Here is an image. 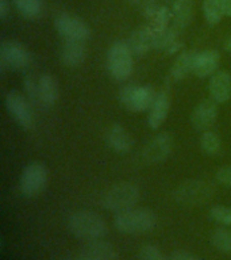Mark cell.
<instances>
[{
	"label": "cell",
	"mask_w": 231,
	"mask_h": 260,
	"mask_svg": "<svg viewBox=\"0 0 231 260\" xmlns=\"http://www.w3.org/2000/svg\"><path fill=\"white\" fill-rule=\"evenodd\" d=\"M113 223L118 231L126 235L146 233L156 228L157 215L149 209H130L118 213Z\"/></svg>",
	"instance_id": "cell-1"
},
{
	"label": "cell",
	"mask_w": 231,
	"mask_h": 260,
	"mask_svg": "<svg viewBox=\"0 0 231 260\" xmlns=\"http://www.w3.org/2000/svg\"><path fill=\"white\" fill-rule=\"evenodd\" d=\"M69 231L76 237L85 240L101 239L107 232L105 221L100 215L88 210H80L73 213L68 221Z\"/></svg>",
	"instance_id": "cell-2"
},
{
	"label": "cell",
	"mask_w": 231,
	"mask_h": 260,
	"mask_svg": "<svg viewBox=\"0 0 231 260\" xmlns=\"http://www.w3.org/2000/svg\"><path fill=\"white\" fill-rule=\"evenodd\" d=\"M107 69L117 81L127 80L133 73V53L125 41H117L107 52Z\"/></svg>",
	"instance_id": "cell-3"
},
{
	"label": "cell",
	"mask_w": 231,
	"mask_h": 260,
	"mask_svg": "<svg viewBox=\"0 0 231 260\" xmlns=\"http://www.w3.org/2000/svg\"><path fill=\"white\" fill-rule=\"evenodd\" d=\"M141 192L133 183H119L107 191L103 198V206L107 210L122 213V211L134 209L139 201Z\"/></svg>",
	"instance_id": "cell-4"
},
{
	"label": "cell",
	"mask_w": 231,
	"mask_h": 260,
	"mask_svg": "<svg viewBox=\"0 0 231 260\" xmlns=\"http://www.w3.org/2000/svg\"><path fill=\"white\" fill-rule=\"evenodd\" d=\"M156 98L157 93L150 85H127L119 92L122 105L134 113H142L151 109Z\"/></svg>",
	"instance_id": "cell-5"
},
{
	"label": "cell",
	"mask_w": 231,
	"mask_h": 260,
	"mask_svg": "<svg viewBox=\"0 0 231 260\" xmlns=\"http://www.w3.org/2000/svg\"><path fill=\"white\" fill-rule=\"evenodd\" d=\"M212 194H214V188L210 183L192 179V180L181 183L174 190L173 198L181 205L198 206V205L207 202L212 197Z\"/></svg>",
	"instance_id": "cell-6"
},
{
	"label": "cell",
	"mask_w": 231,
	"mask_h": 260,
	"mask_svg": "<svg viewBox=\"0 0 231 260\" xmlns=\"http://www.w3.org/2000/svg\"><path fill=\"white\" fill-rule=\"evenodd\" d=\"M54 27L65 41L85 42L91 37V28L88 24L72 14H60L54 19Z\"/></svg>",
	"instance_id": "cell-7"
},
{
	"label": "cell",
	"mask_w": 231,
	"mask_h": 260,
	"mask_svg": "<svg viewBox=\"0 0 231 260\" xmlns=\"http://www.w3.org/2000/svg\"><path fill=\"white\" fill-rule=\"evenodd\" d=\"M48 183V170L41 162L28 164L20 176L19 187L26 197H35L44 191Z\"/></svg>",
	"instance_id": "cell-8"
},
{
	"label": "cell",
	"mask_w": 231,
	"mask_h": 260,
	"mask_svg": "<svg viewBox=\"0 0 231 260\" xmlns=\"http://www.w3.org/2000/svg\"><path fill=\"white\" fill-rule=\"evenodd\" d=\"M0 61H2V72L6 65L15 69H23L31 62V56L27 52V49L23 48L19 42L7 41L0 46Z\"/></svg>",
	"instance_id": "cell-9"
},
{
	"label": "cell",
	"mask_w": 231,
	"mask_h": 260,
	"mask_svg": "<svg viewBox=\"0 0 231 260\" xmlns=\"http://www.w3.org/2000/svg\"><path fill=\"white\" fill-rule=\"evenodd\" d=\"M173 149V138L168 133H160L147 142L143 149V158L149 164L165 161Z\"/></svg>",
	"instance_id": "cell-10"
},
{
	"label": "cell",
	"mask_w": 231,
	"mask_h": 260,
	"mask_svg": "<svg viewBox=\"0 0 231 260\" xmlns=\"http://www.w3.org/2000/svg\"><path fill=\"white\" fill-rule=\"evenodd\" d=\"M6 107L8 113L11 114L14 119L24 129H31L34 126V117H32L31 109L26 102L22 93L18 91H11L6 96Z\"/></svg>",
	"instance_id": "cell-11"
},
{
	"label": "cell",
	"mask_w": 231,
	"mask_h": 260,
	"mask_svg": "<svg viewBox=\"0 0 231 260\" xmlns=\"http://www.w3.org/2000/svg\"><path fill=\"white\" fill-rule=\"evenodd\" d=\"M154 49L161 50L168 56L184 52V41L181 38V30L170 26L164 32L154 36Z\"/></svg>",
	"instance_id": "cell-12"
},
{
	"label": "cell",
	"mask_w": 231,
	"mask_h": 260,
	"mask_svg": "<svg viewBox=\"0 0 231 260\" xmlns=\"http://www.w3.org/2000/svg\"><path fill=\"white\" fill-rule=\"evenodd\" d=\"M127 44L130 46V50L133 53V56H135L137 58H142L145 57L147 53L154 49V34L153 31L150 30V27L146 24V26H142V27L135 28L131 36H130Z\"/></svg>",
	"instance_id": "cell-13"
},
{
	"label": "cell",
	"mask_w": 231,
	"mask_h": 260,
	"mask_svg": "<svg viewBox=\"0 0 231 260\" xmlns=\"http://www.w3.org/2000/svg\"><path fill=\"white\" fill-rule=\"evenodd\" d=\"M58 95L60 91L56 79L49 73L41 75L36 80V103L44 107H52L53 105H56Z\"/></svg>",
	"instance_id": "cell-14"
},
{
	"label": "cell",
	"mask_w": 231,
	"mask_h": 260,
	"mask_svg": "<svg viewBox=\"0 0 231 260\" xmlns=\"http://www.w3.org/2000/svg\"><path fill=\"white\" fill-rule=\"evenodd\" d=\"M216 118H218L216 102L204 101L195 107L194 113L190 115V122L195 129L207 130L214 125Z\"/></svg>",
	"instance_id": "cell-15"
},
{
	"label": "cell",
	"mask_w": 231,
	"mask_h": 260,
	"mask_svg": "<svg viewBox=\"0 0 231 260\" xmlns=\"http://www.w3.org/2000/svg\"><path fill=\"white\" fill-rule=\"evenodd\" d=\"M210 96L216 103H224L231 98V73L218 71L210 79Z\"/></svg>",
	"instance_id": "cell-16"
},
{
	"label": "cell",
	"mask_w": 231,
	"mask_h": 260,
	"mask_svg": "<svg viewBox=\"0 0 231 260\" xmlns=\"http://www.w3.org/2000/svg\"><path fill=\"white\" fill-rule=\"evenodd\" d=\"M220 54L214 49H208L204 52H199L195 62L194 73L200 79H206L218 72Z\"/></svg>",
	"instance_id": "cell-17"
},
{
	"label": "cell",
	"mask_w": 231,
	"mask_h": 260,
	"mask_svg": "<svg viewBox=\"0 0 231 260\" xmlns=\"http://www.w3.org/2000/svg\"><path fill=\"white\" fill-rule=\"evenodd\" d=\"M198 54V50H184V52L180 53L172 65V68H170V79L173 81H181L189 73H194Z\"/></svg>",
	"instance_id": "cell-18"
},
{
	"label": "cell",
	"mask_w": 231,
	"mask_h": 260,
	"mask_svg": "<svg viewBox=\"0 0 231 260\" xmlns=\"http://www.w3.org/2000/svg\"><path fill=\"white\" fill-rule=\"evenodd\" d=\"M105 138H107V144L118 153H127L134 145L133 137L130 136L129 132L118 123L109 126L107 129Z\"/></svg>",
	"instance_id": "cell-19"
},
{
	"label": "cell",
	"mask_w": 231,
	"mask_h": 260,
	"mask_svg": "<svg viewBox=\"0 0 231 260\" xmlns=\"http://www.w3.org/2000/svg\"><path fill=\"white\" fill-rule=\"evenodd\" d=\"M87 58V49L84 42L79 41H65L61 49V61L69 68L80 67Z\"/></svg>",
	"instance_id": "cell-20"
},
{
	"label": "cell",
	"mask_w": 231,
	"mask_h": 260,
	"mask_svg": "<svg viewBox=\"0 0 231 260\" xmlns=\"http://www.w3.org/2000/svg\"><path fill=\"white\" fill-rule=\"evenodd\" d=\"M83 257L91 260H117L118 253L112 244L96 239L85 245L83 249Z\"/></svg>",
	"instance_id": "cell-21"
},
{
	"label": "cell",
	"mask_w": 231,
	"mask_h": 260,
	"mask_svg": "<svg viewBox=\"0 0 231 260\" xmlns=\"http://www.w3.org/2000/svg\"><path fill=\"white\" fill-rule=\"evenodd\" d=\"M170 109V101L168 93L160 92L157 93V98L154 101L151 109L149 110V118L147 123L151 129H158L160 126L165 122Z\"/></svg>",
	"instance_id": "cell-22"
},
{
	"label": "cell",
	"mask_w": 231,
	"mask_h": 260,
	"mask_svg": "<svg viewBox=\"0 0 231 260\" xmlns=\"http://www.w3.org/2000/svg\"><path fill=\"white\" fill-rule=\"evenodd\" d=\"M170 10L174 27L184 30L189 26L194 18V0H174Z\"/></svg>",
	"instance_id": "cell-23"
},
{
	"label": "cell",
	"mask_w": 231,
	"mask_h": 260,
	"mask_svg": "<svg viewBox=\"0 0 231 260\" xmlns=\"http://www.w3.org/2000/svg\"><path fill=\"white\" fill-rule=\"evenodd\" d=\"M147 26L150 30L153 31L154 36H157L160 32H164L165 30L170 27V23H173V15H172V10L165 6H161L156 14H154L149 20Z\"/></svg>",
	"instance_id": "cell-24"
},
{
	"label": "cell",
	"mask_w": 231,
	"mask_h": 260,
	"mask_svg": "<svg viewBox=\"0 0 231 260\" xmlns=\"http://www.w3.org/2000/svg\"><path fill=\"white\" fill-rule=\"evenodd\" d=\"M203 15L210 26H216L224 16L222 0H203Z\"/></svg>",
	"instance_id": "cell-25"
},
{
	"label": "cell",
	"mask_w": 231,
	"mask_h": 260,
	"mask_svg": "<svg viewBox=\"0 0 231 260\" xmlns=\"http://www.w3.org/2000/svg\"><path fill=\"white\" fill-rule=\"evenodd\" d=\"M18 11L27 19H38L44 10L42 0H14Z\"/></svg>",
	"instance_id": "cell-26"
},
{
	"label": "cell",
	"mask_w": 231,
	"mask_h": 260,
	"mask_svg": "<svg viewBox=\"0 0 231 260\" xmlns=\"http://www.w3.org/2000/svg\"><path fill=\"white\" fill-rule=\"evenodd\" d=\"M200 146L203 152L208 156H216L222 150V140L215 132L206 130L200 137Z\"/></svg>",
	"instance_id": "cell-27"
},
{
	"label": "cell",
	"mask_w": 231,
	"mask_h": 260,
	"mask_svg": "<svg viewBox=\"0 0 231 260\" xmlns=\"http://www.w3.org/2000/svg\"><path fill=\"white\" fill-rule=\"evenodd\" d=\"M211 244L223 253H231V229L218 228L211 233Z\"/></svg>",
	"instance_id": "cell-28"
},
{
	"label": "cell",
	"mask_w": 231,
	"mask_h": 260,
	"mask_svg": "<svg viewBox=\"0 0 231 260\" xmlns=\"http://www.w3.org/2000/svg\"><path fill=\"white\" fill-rule=\"evenodd\" d=\"M211 219H214L215 222L222 223L226 226H231V207L227 206H214L210 210Z\"/></svg>",
	"instance_id": "cell-29"
},
{
	"label": "cell",
	"mask_w": 231,
	"mask_h": 260,
	"mask_svg": "<svg viewBox=\"0 0 231 260\" xmlns=\"http://www.w3.org/2000/svg\"><path fill=\"white\" fill-rule=\"evenodd\" d=\"M139 260H168L156 245L147 244L139 251Z\"/></svg>",
	"instance_id": "cell-30"
},
{
	"label": "cell",
	"mask_w": 231,
	"mask_h": 260,
	"mask_svg": "<svg viewBox=\"0 0 231 260\" xmlns=\"http://www.w3.org/2000/svg\"><path fill=\"white\" fill-rule=\"evenodd\" d=\"M160 4H158L157 0H142L139 3V8H141V14L145 16L146 19L149 20L151 16L156 14V12L160 10Z\"/></svg>",
	"instance_id": "cell-31"
},
{
	"label": "cell",
	"mask_w": 231,
	"mask_h": 260,
	"mask_svg": "<svg viewBox=\"0 0 231 260\" xmlns=\"http://www.w3.org/2000/svg\"><path fill=\"white\" fill-rule=\"evenodd\" d=\"M216 180L224 186H231V166L219 168L216 171Z\"/></svg>",
	"instance_id": "cell-32"
},
{
	"label": "cell",
	"mask_w": 231,
	"mask_h": 260,
	"mask_svg": "<svg viewBox=\"0 0 231 260\" xmlns=\"http://www.w3.org/2000/svg\"><path fill=\"white\" fill-rule=\"evenodd\" d=\"M170 260H200L196 255L190 253L188 251H184V249H178V251H174L170 256Z\"/></svg>",
	"instance_id": "cell-33"
},
{
	"label": "cell",
	"mask_w": 231,
	"mask_h": 260,
	"mask_svg": "<svg viewBox=\"0 0 231 260\" xmlns=\"http://www.w3.org/2000/svg\"><path fill=\"white\" fill-rule=\"evenodd\" d=\"M8 12H10V2L8 0H0V19H6Z\"/></svg>",
	"instance_id": "cell-34"
},
{
	"label": "cell",
	"mask_w": 231,
	"mask_h": 260,
	"mask_svg": "<svg viewBox=\"0 0 231 260\" xmlns=\"http://www.w3.org/2000/svg\"><path fill=\"white\" fill-rule=\"evenodd\" d=\"M224 16H231V0H222Z\"/></svg>",
	"instance_id": "cell-35"
},
{
	"label": "cell",
	"mask_w": 231,
	"mask_h": 260,
	"mask_svg": "<svg viewBox=\"0 0 231 260\" xmlns=\"http://www.w3.org/2000/svg\"><path fill=\"white\" fill-rule=\"evenodd\" d=\"M223 46H224V50L231 54V34L224 40V45H223Z\"/></svg>",
	"instance_id": "cell-36"
},
{
	"label": "cell",
	"mask_w": 231,
	"mask_h": 260,
	"mask_svg": "<svg viewBox=\"0 0 231 260\" xmlns=\"http://www.w3.org/2000/svg\"><path fill=\"white\" fill-rule=\"evenodd\" d=\"M130 4H134V6H139V3H141L142 0H127Z\"/></svg>",
	"instance_id": "cell-37"
},
{
	"label": "cell",
	"mask_w": 231,
	"mask_h": 260,
	"mask_svg": "<svg viewBox=\"0 0 231 260\" xmlns=\"http://www.w3.org/2000/svg\"><path fill=\"white\" fill-rule=\"evenodd\" d=\"M165 2H168V3H173L174 0H165Z\"/></svg>",
	"instance_id": "cell-38"
},
{
	"label": "cell",
	"mask_w": 231,
	"mask_h": 260,
	"mask_svg": "<svg viewBox=\"0 0 231 260\" xmlns=\"http://www.w3.org/2000/svg\"><path fill=\"white\" fill-rule=\"evenodd\" d=\"M80 260H91V259H87V257H83V256H81Z\"/></svg>",
	"instance_id": "cell-39"
}]
</instances>
